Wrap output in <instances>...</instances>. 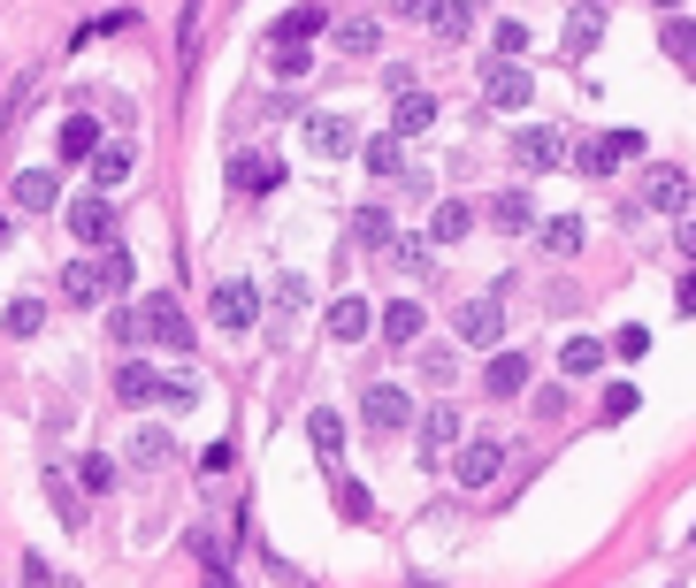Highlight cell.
<instances>
[{
    "mask_svg": "<svg viewBox=\"0 0 696 588\" xmlns=\"http://www.w3.org/2000/svg\"><path fill=\"white\" fill-rule=\"evenodd\" d=\"M146 336H154L162 352H191V321H184V306H176L169 291L146 298Z\"/></svg>",
    "mask_w": 696,
    "mask_h": 588,
    "instance_id": "5b68a950",
    "label": "cell"
},
{
    "mask_svg": "<svg viewBox=\"0 0 696 588\" xmlns=\"http://www.w3.org/2000/svg\"><path fill=\"white\" fill-rule=\"evenodd\" d=\"M38 321H46V298H15L0 329H8V336H38Z\"/></svg>",
    "mask_w": 696,
    "mask_h": 588,
    "instance_id": "74e56055",
    "label": "cell"
},
{
    "mask_svg": "<svg viewBox=\"0 0 696 588\" xmlns=\"http://www.w3.org/2000/svg\"><path fill=\"white\" fill-rule=\"evenodd\" d=\"M398 230H390V214L383 207H352V245H367V253H383Z\"/></svg>",
    "mask_w": 696,
    "mask_h": 588,
    "instance_id": "83f0119b",
    "label": "cell"
},
{
    "mask_svg": "<svg viewBox=\"0 0 696 588\" xmlns=\"http://www.w3.org/2000/svg\"><path fill=\"white\" fill-rule=\"evenodd\" d=\"M338 512H345V520H375V497H367L352 474H338Z\"/></svg>",
    "mask_w": 696,
    "mask_h": 588,
    "instance_id": "ab89813d",
    "label": "cell"
},
{
    "mask_svg": "<svg viewBox=\"0 0 696 588\" xmlns=\"http://www.w3.org/2000/svg\"><path fill=\"white\" fill-rule=\"evenodd\" d=\"M268 69L291 85V77H307V69H314V54H307V46H268Z\"/></svg>",
    "mask_w": 696,
    "mask_h": 588,
    "instance_id": "60d3db41",
    "label": "cell"
},
{
    "mask_svg": "<svg viewBox=\"0 0 696 588\" xmlns=\"http://www.w3.org/2000/svg\"><path fill=\"white\" fill-rule=\"evenodd\" d=\"M191 398H199V382H191V375H162V382H154V406H169V413H184Z\"/></svg>",
    "mask_w": 696,
    "mask_h": 588,
    "instance_id": "f35d334b",
    "label": "cell"
},
{
    "mask_svg": "<svg viewBox=\"0 0 696 588\" xmlns=\"http://www.w3.org/2000/svg\"><path fill=\"white\" fill-rule=\"evenodd\" d=\"M460 443V413L452 406H437V413H421V466H444V451Z\"/></svg>",
    "mask_w": 696,
    "mask_h": 588,
    "instance_id": "4fadbf2b",
    "label": "cell"
},
{
    "mask_svg": "<svg viewBox=\"0 0 696 588\" xmlns=\"http://www.w3.org/2000/svg\"><path fill=\"white\" fill-rule=\"evenodd\" d=\"M299 306H307V276H276V313L291 321Z\"/></svg>",
    "mask_w": 696,
    "mask_h": 588,
    "instance_id": "f6af8a7d",
    "label": "cell"
},
{
    "mask_svg": "<svg viewBox=\"0 0 696 588\" xmlns=\"http://www.w3.org/2000/svg\"><path fill=\"white\" fill-rule=\"evenodd\" d=\"M513 160H521L528 176H551V168H559V160H566V138H559V131H543V123H535V131H521V138H513Z\"/></svg>",
    "mask_w": 696,
    "mask_h": 588,
    "instance_id": "ba28073f",
    "label": "cell"
},
{
    "mask_svg": "<svg viewBox=\"0 0 696 588\" xmlns=\"http://www.w3.org/2000/svg\"><path fill=\"white\" fill-rule=\"evenodd\" d=\"M207 588H230V574H214V581H207Z\"/></svg>",
    "mask_w": 696,
    "mask_h": 588,
    "instance_id": "6f0895ef",
    "label": "cell"
},
{
    "mask_svg": "<svg viewBox=\"0 0 696 588\" xmlns=\"http://www.w3.org/2000/svg\"><path fill=\"white\" fill-rule=\"evenodd\" d=\"M77 489H85V497H108V489H115V458H108V451H85V458H77Z\"/></svg>",
    "mask_w": 696,
    "mask_h": 588,
    "instance_id": "836d02e7",
    "label": "cell"
},
{
    "mask_svg": "<svg viewBox=\"0 0 696 588\" xmlns=\"http://www.w3.org/2000/svg\"><path fill=\"white\" fill-rule=\"evenodd\" d=\"M69 237H77V245H92V253L115 237V207H108V191H85V199H69Z\"/></svg>",
    "mask_w": 696,
    "mask_h": 588,
    "instance_id": "7a4b0ae2",
    "label": "cell"
},
{
    "mask_svg": "<svg viewBox=\"0 0 696 588\" xmlns=\"http://www.w3.org/2000/svg\"><path fill=\"white\" fill-rule=\"evenodd\" d=\"M131 276H139L131 245H115V237H108V245H100V291H108V298H123V291H131Z\"/></svg>",
    "mask_w": 696,
    "mask_h": 588,
    "instance_id": "7402d4cb",
    "label": "cell"
},
{
    "mask_svg": "<svg viewBox=\"0 0 696 588\" xmlns=\"http://www.w3.org/2000/svg\"><path fill=\"white\" fill-rule=\"evenodd\" d=\"M597 38H605V8L582 0V8L566 15V38H559V46H566V62H582V54H597Z\"/></svg>",
    "mask_w": 696,
    "mask_h": 588,
    "instance_id": "5bb4252c",
    "label": "cell"
},
{
    "mask_svg": "<svg viewBox=\"0 0 696 588\" xmlns=\"http://www.w3.org/2000/svg\"><path fill=\"white\" fill-rule=\"evenodd\" d=\"M437 123V100L429 92H398V108H390V138H421Z\"/></svg>",
    "mask_w": 696,
    "mask_h": 588,
    "instance_id": "ac0fdd59",
    "label": "cell"
},
{
    "mask_svg": "<svg viewBox=\"0 0 696 588\" xmlns=\"http://www.w3.org/2000/svg\"><path fill=\"white\" fill-rule=\"evenodd\" d=\"M490 46H498V62H513V54H528V23H521V15H506V23L490 31Z\"/></svg>",
    "mask_w": 696,
    "mask_h": 588,
    "instance_id": "b9f144b4",
    "label": "cell"
},
{
    "mask_svg": "<svg viewBox=\"0 0 696 588\" xmlns=\"http://www.w3.org/2000/svg\"><path fill=\"white\" fill-rule=\"evenodd\" d=\"M367 321H375V313H367V298H338V306H330V336H338V344H360V336H367Z\"/></svg>",
    "mask_w": 696,
    "mask_h": 588,
    "instance_id": "4316f807",
    "label": "cell"
},
{
    "mask_svg": "<svg viewBox=\"0 0 696 588\" xmlns=\"http://www.w3.org/2000/svg\"><path fill=\"white\" fill-rule=\"evenodd\" d=\"M383 336H390V344H413V336H421V306H413V298H390V306H383Z\"/></svg>",
    "mask_w": 696,
    "mask_h": 588,
    "instance_id": "d6a6232c",
    "label": "cell"
},
{
    "mask_svg": "<svg viewBox=\"0 0 696 588\" xmlns=\"http://www.w3.org/2000/svg\"><path fill=\"white\" fill-rule=\"evenodd\" d=\"M674 306H682V313H696V268L682 276V291H674Z\"/></svg>",
    "mask_w": 696,
    "mask_h": 588,
    "instance_id": "f907efd6",
    "label": "cell"
},
{
    "mask_svg": "<svg viewBox=\"0 0 696 588\" xmlns=\"http://www.w3.org/2000/svg\"><path fill=\"white\" fill-rule=\"evenodd\" d=\"M54 146H62V160H92V153H100V123H92V115H69Z\"/></svg>",
    "mask_w": 696,
    "mask_h": 588,
    "instance_id": "484cf974",
    "label": "cell"
},
{
    "mask_svg": "<svg viewBox=\"0 0 696 588\" xmlns=\"http://www.w3.org/2000/svg\"><path fill=\"white\" fill-rule=\"evenodd\" d=\"M360 146V131H352L338 108H322V115H307V153H322V160H345Z\"/></svg>",
    "mask_w": 696,
    "mask_h": 588,
    "instance_id": "8992f818",
    "label": "cell"
},
{
    "mask_svg": "<svg viewBox=\"0 0 696 588\" xmlns=\"http://www.w3.org/2000/svg\"><path fill=\"white\" fill-rule=\"evenodd\" d=\"M169 458H176L169 429H154V421H146V429L131 436V466H146V474H154V466H169Z\"/></svg>",
    "mask_w": 696,
    "mask_h": 588,
    "instance_id": "4dcf8cb0",
    "label": "cell"
},
{
    "mask_svg": "<svg viewBox=\"0 0 696 588\" xmlns=\"http://www.w3.org/2000/svg\"><path fill=\"white\" fill-rule=\"evenodd\" d=\"M467 230H475V207H467V199H444V207L429 214V237H437V245H460Z\"/></svg>",
    "mask_w": 696,
    "mask_h": 588,
    "instance_id": "cb8c5ba5",
    "label": "cell"
},
{
    "mask_svg": "<svg viewBox=\"0 0 696 588\" xmlns=\"http://www.w3.org/2000/svg\"><path fill=\"white\" fill-rule=\"evenodd\" d=\"M682 253L696 260V214H682Z\"/></svg>",
    "mask_w": 696,
    "mask_h": 588,
    "instance_id": "f5cc1de1",
    "label": "cell"
},
{
    "mask_svg": "<svg viewBox=\"0 0 696 588\" xmlns=\"http://www.w3.org/2000/svg\"><path fill=\"white\" fill-rule=\"evenodd\" d=\"M589 8H612V0H589Z\"/></svg>",
    "mask_w": 696,
    "mask_h": 588,
    "instance_id": "680465c9",
    "label": "cell"
},
{
    "mask_svg": "<svg viewBox=\"0 0 696 588\" xmlns=\"http://www.w3.org/2000/svg\"><path fill=\"white\" fill-rule=\"evenodd\" d=\"M467 8H475V0H467Z\"/></svg>",
    "mask_w": 696,
    "mask_h": 588,
    "instance_id": "91938a15",
    "label": "cell"
},
{
    "mask_svg": "<svg viewBox=\"0 0 696 588\" xmlns=\"http://www.w3.org/2000/svg\"><path fill=\"white\" fill-rule=\"evenodd\" d=\"M8 237H15V230H8V214H0V245H8Z\"/></svg>",
    "mask_w": 696,
    "mask_h": 588,
    "instance_id": "11a10c76",
    "label": "cell"
},
{
    "mask_svg": "<svg viewBox=\"0 0 696 588\" xmlns=\"http://www.w3.org/2000/svg\"><path fill=\"white\" fill-rule=\"evenodd\" d=\"M605 359H612V352H605V344H597V336H566V352H559V367H566V375H574V382H582V375H597V367H605Z\"/></svg>",
    "mask_w": 696,
    "mask_h": 588,
    "instance_id": "f546056e",
    "label": "cell"
},
{
    "mask_svg": "<svg viewBox=\"0 0 696 588\" xmlns=\"http://www.w3.org/2000/svg\"><path fill=\"white\" fill-rule=\"evenodd\" d=\"M490 222H498V230H535V199H528V191H498V199H490Z\"/></svg>",
    "mask_w": 696,
    "mask_h": 588,
    "instance_id": "1f68e13d",
    "label": "cell"
},
{
    "mask_svg": "<svg viewBox=\"0 0 696 588\" xmlns=\"http://www.w3.org/2000/svg\"><path fill=\"white\" fill-rule=\"evenodd\" d=\"M666 54H674L682 69H696V23L689 15H666Z\"/></svg>",
    "mask_w": 696,
    "mask_h": 588,
    "instance_id": "8d00e7d4",
    "label": "cell"
},
{
    "mask_svg": "<svg viewBox=\"0 0 696 588\" xmlns=\"http://www.w3.org/2000/svg\"><path fill=\"white\" fill-rule=\"evenodd\" d=\"M689 543H696V535H689Z\"/></svg>",
    "mask_w": 696,
    "mask_h": 588,
    "instance_id": "94428289",
    "label": "cell"
},
{
    "mask_svg": "<svg viewBox=\"0 0 696 588\" xmlns=\"http://www.w3.org/2000/svg\"><path fill=\"white\" fill-rule=\"evenodd\" d=\"M307 443L322 451V466H338V458H345V421H338L330 406H314V413H307Z\"/></svg>",
    "mask_w": 696,
    "mask_h": 588,
    "instance_id": "ffe728a7",
    "label": "cell"
},
{
    "mask_svg": "<svg viewBox=\"0 0 696 588\" xmlns=\"http://www.w3.org/2000/svg\"><path fill=\"white\" fill-rule=\"evenodd\" d=\"M199 474H207V481L230 474V443H207V451H199Z\"/></svg>",
    "mask_w": 696,
    "mask_h": 588,
    "instance_id": "681fc988",
    "label": "cell"
},
{
    "mask_svg": "<svg viewBox=\"0 0 696 588\" xmlns=\"http://www.w3.org/2000/svg\"><path fill=\"white\" fill-rule=\"evenodd\" d=\"M643 207H659V214H689V168H651Z\"/></svg>",
    "mask_w": 696,
    "mask_h": 588,
    "instance_id": "8fae6325",
    "label": "cell"
},
{
    "mask_svg": "<svg viewBox=\"0 0 696 588\" xmlns=\"http://www.w3.org/2000/svg\"><path fill=\"white\" fill-rule=\"evenodd\" d=\"M582 237H589V230H582V214H551V222H543V253H559V260H574V253H582Z\"/></svg>",
    "mask_w": 696,
    "mask_h": 588,
    "instance_id": "f1b7e54d",
    "label": "cell"
},
{
    "mask_svg": "<svg viewBox=\"0 0 696 588\" xmlns=\"http://www.w3.org/2000/svg\"><path fill=\"white\" fill-rule=\"evenodd\" d=\"M483 390H490V398H521L528 390V352H498V359L483 367Z\"/></svg>",
    "mask_w": 696,
    "mask_h": 588,
    "instance_id": "e0dca14e",
    "label": "cell"
},
{
    "mask_svg": "<svg viewBox=\"0 0 696 588\" xmlns=\"http://www.w3.org/2000/svg\"><path fill=\"white\" fill-rule=\"evenodd\" d=\"M498 466H506V451H498V443H467V451H460V466H452V481H460V489H490V481H498Z\"/></svg>",
    "mask_w": 696,
    "mask_h": 588,
    "instance_id": "7c38bea8",
    "label": "cell"
},
{
    "mask_svg": "<svg viewBox=\"0 0 696 588\" xmlns=\"http://www.w3.org/2000/svg\"><path fill=\"white\" fill-rule=\"evenodd\" d=\"M360 413H367V429H375V436H398V429L413 421V398H406L398 382H367V398H360Z\"/></svg>",
    "mask_w": 696,
    "mask_h": 588,
    "instance_id": "3957f363",
    "label": "cell"
},
{
    "mask_svg": "<svg viewBox=\"0 0 696 588\" xmlns=\"http://www.w3.org/2000/svg\"><path fill=\"white\" fill-rule=\"evenodd\" d=\"M636 406H643V390H636V382H612V390H605V421H628Z\"/></svg>",
    "mask_w": 696,
    "mask_h": 588,
    "instance_id": "ee69618b",
    "label": "cell"
},
{
    "mask_svg": "<svg viewBox=\"0 0 696 588\" xmlns=\"http://www.w3.org/2000/svg\"><path fill=\"white\" fill-rule=\"evenodd\" d=\"M54 199H62V176H54V168H23V176H15V214H46Z\"/></svg>",
    "mask_w": 696,
    "mask_h": 588,
    "instance_id": "9a60e30c",
    "label": "cell"
},
{
    "mask_svg": "<svg viewBox=\"0 0 696 588\" xmlns=\"http://www.w3.org/2000/svg\"><path fill=\"white\" fill-rule=\"evenodd\" d=\"M498 336H506V291L467 298L460 306V344H498Z\"/></svg>",
    "mask_w": 696,
    "mask_h": 588,
    "instance_id": "277c9868",
    "label": "cell"
},
{
    "mask_svg": "<svg viewBox=\"0 0 696 588\" xmlns=\"http://www.w3.org/2000/svg\"><path fill=\"white\" fill-rule=\"evenodd\" d=\"M651 8H666V15H674V8H682V0H651Z\"/></svg>",
    "mask_w": 696,
    "mask_h": 588,
    "instance_id": "9f6ffc18",
    "label": "cell"
},
{
    "mask_svg": "<svg viewBox=\"0 0 696 588\" xmlns=\"http://www.w3.org/2000/svg\"><path fill=\"white\" fill-rule=\"evenodd\" d=\"M23 588H46V566H38V558H23Z\"/></svg>",
    "mask_w": 696,
    "mask_h": 588,
    "instance_id": "816d5d0a",
    "label": "cell"
},
{
    "mask_svg": "<svg viewBox=\"0 0 696 588\" xmlns=\"http://www.w3.org/2000/svg\"><path fill=\"white\" fill-rule=\"evenodd\" d=\"M115 184H131V146H123V138H100V153H92V191H115Z\"/></svg>",
    "mask_w": 696,
    "mask_h": 588,
    "instance_id": "d6986e66",
    "label": "cell"
},
{
    "mask_svg": "<svg viewBox=\"0 0 696 588\" xmlns=\"http://www.w3.org/2000/svg\"><path fill=\"white\" fill-rule=\"evenodd\" d=\"M636 153H643V131H605V138L574 146V168H582V176H612V168L636 160Z\"/></svg>",
    "mask_w": 696,
    "mask_h": 588,
    "instance_id": "6da1fadb",
    "label": "cell"
},
{
    "mask_svg": "<svg viewBox=\"0 0 696 588\" xmlns=\"http://www.w3.org/2000/svg\"><path fill=\"white\" fill-rule=\"evenodd\" d=\"M322 23H330V8H322V0H299V8L268 31V46H307V38H322Z\"/></svg>",
    "mask_w": 696,
    "mask_h": 588,
    "instance_id": "30bf717a",
    "label": "cell"
},
{
    "mask_svg": "<svg viewBox=\"0 0 696 588\" xmlns=\"http://www.w3.org/2000/svg\"><path fill=\"white\" fill-rule=\"evenodd\" d=\"M429 23H437L444 38H467V23H475V8H467V0H444V8H437Z\"/></svg>",
    "mask_w": 696,
    "mask_h": 588,
    "instance_id": "7bdbcfd3",
    "label": "cell"
},
{
    "mask_svg": "<svg viewBox=\"0 0 696 588\" xmlns=\"http://www.w3.org/2000/svg\"><path fill=\"white\" fill-rule=\"evenodd\" d=\"M360 160H367V176H406V153H398V138H367V146H360Z\"/></svg>",
    "mask_w": 696,
    "mask_h": 588,
    "instance_id": "d590c367",
    "label": "cell"
},
{
    "mask_svg": "<svg viewBox=\"0 0 696 588\" xmlns=\"http://www.w3.org/2000/svg\"><path fill=\"white\" fill-rule=\"evenodd\" d=\"M62 298H69V306H100V260H69V268H62Z\"/></svg>",
    "mask_w": 696,
    "mask_h": 588,
    "instance_id": "603a6c76",
    "label": "cell"
},
{
    "mask_svg": "<svg viewBox=\"0 0 696 588\" xmlns=\"http://www.w3.org/2000/svg\"><path fill=\"white\" fill-rule=\"evenodd\" d=\"M46 504L62 512V528H85V489H77V474L54 466V474H46Z\"/></svg>",
    "mask_w": 696,
    "mask_h": 588,
    "instance_id": "44dd1931",
    "label": "cell"
},
{
    "mask_svg": "<svg viewBox=\"0 0 696 588\" xmlns=\"http://www.w3.org/2000/svg\"><path fill=\"white\" fill-rule=\"evenodd\" d=\"M375 38H383L375 15H345V23H338V54H375Z\"/></svg>",
    "mask_w": 696,
    "mask_h": 588,
    "instance_id": "e575fe53",
    "label": "cell"
},
{
    "mask_svg": "<svg viewBox=\"0 0 696 588\" xmlns=\"http://www.w3.org/2000/svg\"><path fill=\"white\" fill-rule=\"evenodd\" d=\"M276 184H284V160H268V153H237V160H230V191L261 199V191H276Z\"/></svg>",
    "mask_w": 696,
    "mask_h": 588,
    "instance_id": "9c48e42d",
    "label": "cell"
},
{
    "mask_svg": "<svg viewBox=\"0 0 696 588\" xmlns=\"http://www.w3.org/2000/svg\"><path fill=\"white\" fill-rule=\"evenodd\" d=\"M612 352H620V359H643V352H651V329H643V321H628V329L612 336Z\"/></svg>",
    "mask_w": 696,
    "mask_h": 588,
    "instance_id": "c3c4849f",
    "label": "cell"
},
{
    "mask_svg": "<svg viewBox=\"0 0 696 588\" xmlns=\"http://www.w3.org/2000/svg\"><path fill=\"white\" fill-rule=\"evenodd\" d=\"M398 8H406V15H437L444 0H398Z\"/></svg>",
    "mask_w": 696,
    "mask_h": 588,
    "instance_id": "db71d44e",
    "label": "cell"
},
{
    "mask_svg": "<svg viewBox=\"0 0 696 588\" xmlns=\"http://www.w3.org/2000/svg\"><path fill=\"white\" fill-rule=\"evenodd\" d=\"M383 253H390V260H398V268H406V276H421V268H429V245H406V237H390V245H383Z\"/></svg>",
    "mask_w": 696,
    "mask_h": 588,
    "instance_id": "bcb514c9",
    "label": "cell"
},
{
    "mask_svg": "<svg viewBox=\"0 0 696 588\" xmlns=\"http://www.w3.org/2000/svg\"><path fill=\"white\" fill-rule=\"evenodd\" d=\"M154 382H162V375H154L146 359H123V367H115V398H123V406H154Z\"/></svg>",
    "mask_w": 696,
    "mask_h": 588,
    "instance_id": "d4e9b609",
    "label": "cell"
},
{
    "mask_svg": "<svg viewBox=\"0 0 696 588\" xmlns=\"http://www.w3.org/2000/svg\"><path fill=\"white\" fill-rule=\"evenodd\" d=\"M108 329H115L123 344H131V336H146V306H115V313H108Z\"/></svg>",
    "mask_w": 696,
    "mask_h": 588,
    "instance_id": "7dc6e473",
    "label": "cell"
},
{
    "mask_svg": "<svg viewBox=\"0 0 696 588\" xmlns=\"http://www.w3.org/2000/svg\"><path fill=\"white\" fill-rule=\"evenodd\" d=\"M253 313H261L253 284H214V321L222 329H253Z\"/></svg>",
    "mask_w": 696,
    "mask_h": 588,
    "instance_id": "2e32d148",
    "label": "cell"
},
{
    "mask_svg": "<svg viewBox=\"0 0 696 588\" xmlns=\"http://www.w3.org/2000/svg\"><path fill=\"white\" fill-rule=\"evenodd\" d=\"M483 92H490V108H506V115H521L528 100H535V77H528L521 62H490V85H483Z\"/></svg>",
    "mask_w": 696,
    "mask_h": 588,
    "instance_id": "52a82bcc",
    "label": "cell"
}]
</instances>
